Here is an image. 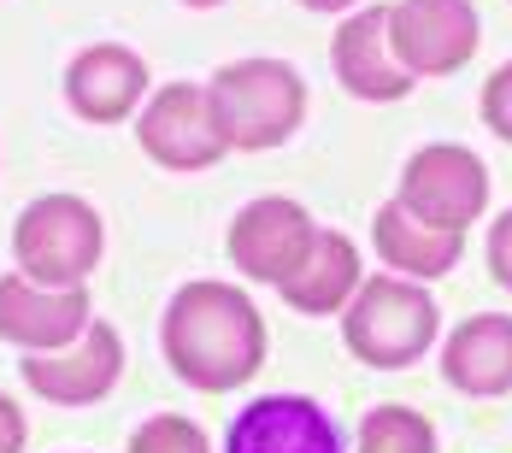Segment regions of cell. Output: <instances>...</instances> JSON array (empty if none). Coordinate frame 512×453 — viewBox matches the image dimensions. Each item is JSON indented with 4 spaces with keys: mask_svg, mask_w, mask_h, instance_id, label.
Masks as SVG:
<instances>
[{
    "mask_svg": "<svg viewBox=\"0 0 512 453\" xmlns=\"http://www.w3.org/2000/svg\"><path fill=\"white\" fill-rule=\"evenodd\" d=\"M159 348H165V365L189 389L230 395L265 365V318L248 301V289L218 283V277H195L165 306Z\"/></svg>",
    "mask_w": 512,
    "mask_h": 453,
    "instance_id": "obj_1",
    "label": "cell"
},
{
    "mask_svg": "<svg viewBox=\"0 0 512 453\" xmlns=\"http://www.w3.org/2000/svg\"><path fill=\"white\" fill-rule=\"evenodd\" d=\"M24 442H30L24 412H18V401H12V395H0V453H24Z\"/></svg>",
    "mask_w": 512,
    "mask_h": 453,
    "instance_id": "obj_21",
    "label": "cell"
},
{
    "mask_svg": "<svg viewBox=\"0 0 512 453\" xmlns=\"http://www.w3.org/2000/svg\"><path fill=\"white\" fill-rule=\"evenodd\" d=\"M295 6H307V12H359L371 0H295Z\"/></svg>",
    "mask_w": 512,
    "mask_h": 453,
    "instance_id": "obj_22",
    "label": "cell"
},
{
    "mask_svg": "<svg viewBox=\"0 0 512 453\" xmlns=\"http://www.w3.org/2000/svg\"><path fill=\"white\" fill-rule=\"evenodd\" d=\"M359 453H436V424L412 406H371L359 424Z\"/></svg>",
    "mask_w": 512,
    "mask_h": 453,
    "instance_id": "obj_17",
    "label": "cell"
},
{
    "mask_svg": "<svg viewBox=\"0 0 512 453\" xmlns=\"http://www.w3.org/2000/svg\"><path fill=\"white\" fill-rule=\"evenodd\" d=\"M183 6H195V12H206V6H224V0H183Z\"/></svg>",
    "mask_w": 512,
    "mask_h": 453,
    "instance_id": "obj_23",
    "label": "cell"
},
{
    "mask_svg": "<svg viewBox=\"0 0 512 453\" xmlns=\"http://www.w3.org/2000/svg\"><path fill=\"white\" fill-rule=\"evenodd\" d=\"M477 112H483V124L501 136V142H512V59L483 83V101H477Z\"/></svg>",
    "mask_w": 512,
    "mask_h": 453,
    "instance_id": "obj_19",
    "label": "cell"
},
{
    "mask_svg": "<svg viewBox=\"0 0 512 453\" xmlns=\"http://www.w3.org/2000/svg\"><path fill=\"white\" fill-rule=\"evenodd\" d=\"M371 248H377V259H383L395 277L430 283V277H448V271L460 265L465 230H442V224L418 218L412 206L389 201V206H377V218H371Z\"/></svg>",
    "mask_w": 512,
    "mask_h": 453,
    "instance_id": "obj_14",
    "label": "cell"
},
{
    "mask_svg": "<svg viewBox=\"0 0 512 453\" xmlns=\"http://www.w3.org/2000/svg\"><path fill=\"white\" fill-rule=\"evenodd\" d=\"M24 383H30V395H42L53 406H95L106 401L112 389H118V377H124V336L101 324V318H89V330L71 342V348L59 353H24Z\"/></svg>",
    "mask_w": 512,
    "mask_h": 453,
    "instance_id": "obj_9",
    "label": "cell"
},
{
    "mask_svg": "<svg viewBox=\"0 0 512 453\" xmlns=\"http://www.w3.org/2000/svg\"><path fill=\"white\" fill-rule=\"evenodd\" d=\"M312 236H318V224H312V212L301 201H289V195H259L248 201L236 218H230V236H224V253H230V265L248 277V283H289L295 277V265L307 259Z\"/></svg>",
    "mask_w": 512,
    "mask_h": 453,
    "instance_id": "obj_7",
    "label": "cell"
},
{
    "mask_svg": "<svg viewBox=\"0 0 512 453\" xmlns=\"http://www.w3.org/2000/svg\"><path fill=\"white\" fill-rule=\"evenodd\" d=\"M489 277L512 295V206L495 218V230H489Z\"/></svg>",
    "mask_w": 512,
    "mask_h": 453,
    "instance_id": "obj_20",
    "label": "cell"
},
{
    "mask_svg": "<svg viewBox=\"0 0 512 453\" xmlns=\"http://www.w3.org/2000/svg\"><path fill=\"white\" fill-rule=\"evenodd\" d=\"M106 224L101 212L77 195H42L18 212L12 224V259L24 277L48 283V289H77L89 283V271L101 265Z\"/></svg>",
    "mask_w": 512,
    "mask_h": 453,
    "instance_id": "obj_4",
    "label": "cell"
},
{
    "mask_svg": "<svg viewBox=\"0 0 512 453\" xmlns=\"http://www.w3.org/2000/svg\"><path fill=\"white\" fill-rule=\"evenodd\" d=\"M436 324H442V312H436L424 283H412V277H365L359 295L348 301V312H342V342L371 371H407L430 353Z\"/></svg>",
    "mask_w": 512,
    "mask_h": 453,
    "instance_id": "obj_3",
    "label": "cell"
},
{
    "mask_svg": "<svg viewBox=\"0 0 512 453\" xmlns=\"http://www.w3.org/2000/svg\"><path fill=\"white\" fill-rule=\"evenodd\" d=\"M359 283H365V265H359L354 236L318 230L307 259L295 265V277L277 283V295L295 306V312H307V318H330V312H348V301L359 295Z\"/></svg>",
    "mask_w": 512,
    "mask_h": 453,
    "instance_id": "obj_15",
    "label": "cell"
},
{
    "mask_svg": "<svg viewBox=\"0 0 512 453\" xmlns=\"http://www.w3.org/2000/svg\"><path fill=\"white\" fill-rule=\"evenodd\" d=\"M130 453H212V442H206L201 424H189L177 412H154L148 424H136Z\"/></svg>",
    "mask_w": 512,
    "mask_h": 453,
    "instance_id": "obj_18",
    "label": "cell"
},
{
    "mask_svg": "<svg viewBox=\"0 0 512 453\" xmlns=\"http://www.w3.org/2000/svg\"><path fill=\"white\" fill-rule=\"evenodd\" d=\"M330 65H336V83L354 95V101H407L412 77L407 65L389 48V0H371L342 18L336 42H330Z\"/></svg>",
    "mask_w": 512,
    "mask_h": 453,
    "instance_id": "obj_11",
    "label": "cell"
},
{
    "mask_svg": "<svg viewBox=\"0 0 512 453\" xmlns=\"http://www.w3.org/2000/svg\"><path fill=\"white\" fill-rule=\"evenodd\" d=\"M389 48L412 77H454L477 53L471 0H389Z\"/></svg>",
    "mask_w": 512,
    "mask_h": 453,
    "instance_id": "obj_8",
    "label": "cell"
},
{
    "mask_svg": "<svg viewBox=\"0 0 512 453\" xmlns=\"http://www.w3.org/2000/svg\"><path fill=\"white\" fill-rule=\"evenodd\" d=\"M148 95H154L148 59L124 42H95L65 65V106L83 124H124Z\"/></svg>",
    "mask_w": 512,
    "mask_h": 453,
    "instance_id": "obj_12",
    "label": "cell"
},
{
    "mask_svg": "<svg viewBox=\"0 0 512 453\" xmlns=\"http://www.w3.org/2000/svg\"><path fill=\"white\" fill-rule=\"evenodd\" d=\"M206 95H212L224 142L236 153L283 148L307 124V83L283 59H230L212 71Z\"/></svg>",
    "mask_w": 512,
    "mask_h": 453,
    "instance_id": "obj_2",
    "label": "cell"
},
{
    "mask_svg": "<svg viewBox=\"0 0 512 453\" xmlns=\"http://www.w3.org/2000/svg\"><path fill=\"white\" fill-rule=\"evenodd\" d=\"M442 371L460 395L495 401L512 389V318L507 312H477L442 348Z\"/></svg>",
    "mask_w": 512,
    "mask_h": 453,
    "instance_id": "obj_16",
    "label": "cell"
},
{
    "mask_svg": "<svg viewBox=\"0 0 512 453\" xmlns=\"http://www.w3.org/2000/svg\"><path fill=\"white\" fill-rule=\"evenodd\" d=\"M395 201L442 230H471L489 206V165L460 142H430L407 159Z\"/></svg>",
    "mask_w": 512,
    "mask_h": 453,
    "instance_id": "obj_6",
    "label": "cell"
},
{
    "mask_svg": "<svg viewBox=\"0 0 512 453\" xmlns=\"http://www.w3.org/2000/svg\"><path fill=\"white\" fill-rule=\"evenodd\" d=\"M89 330V289H48L24 271L0 277V342L18 353H59Z\"/></svg>",
    "mask_w": 512,
    "mask_h": 453,
    "instance_id": "obj_10",
    "label": "cell"
},
{
    "mask_svg": "<svg viewBox=\"0 0 512 453\" xmlns=\"http://www.w3.org/2000/svg\"><path fill=\"white\" fill-rule=\"evenodd\" d=\"M224 453H342V436L307 395H259L230 418Z\"/></svg>",
    "mask_w": 512,
    "mask_h": 453,
    "instance_id": "obj_13",
    "label": "cell"
},
{
    "mask_svg": "<svg viewBox=\"0 0 512 453\" xmlns=\"http://www.w3.org/2000/svg\"><path fill=\"white\" fill-rule=\"evenodd\" d=\"M136 148L148 153L165 171H206L218 165L230 142L218 130V112H212V95L206 83H165L154 89L142 112H136Z\"/></svg>",
    "mask_w": 512,
    "mask_h": 453,
    "instance_id": "obj_5",
    "label": "cell"
}]
</instances>
